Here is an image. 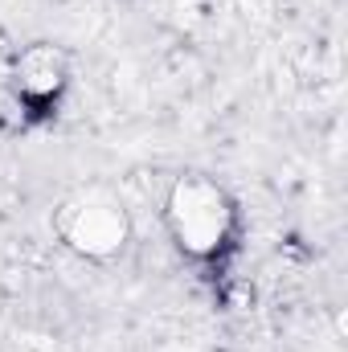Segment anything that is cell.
Segmentation results:
<instances>
[{"label":"cell","mask_w":348,"mask_h":352,"mask_svg":"<svg viewBox=\"0 0 348 352\" xmlns=\"http://www.w3.org/2000/svg\"><path fill=\"white\" fill-rule=\"evenodd\" d=\"M54 234L78 258L111 263V258H119L131 246V217H127V209L111 192L83 188V192L66 197L54 209Z\"/></svg>","instance_id":"cell-2"},{"label":"cell","mask_w":348,"mask_h":352,"mask_svg":"<svg viewBox=\"0 0 348 352\" xmlns=\"http://www.w3.org/2000/svg\"><path fill=\"white\" fill-rule=\"evenodd\" d=\"M164 230L184 263H221L242 234L234 192L209 173H180L164 192Z\"/></svg>","instance_id":"cell-1"},{"label":"cell","mask_w":348,"mask_h":352,"mask_svg":"<svg viewBox=\"0 0 348 352\" xmlns=\"http://www.w3.org/2000/svg\"><path fill=\"white\" fill-rule=\"evenodd\" d=\"M66 90H70V58L58 45L33 41L17 54V62L8 70V98L21 115H29V119L50 115Z\"/></svg>","instance_id":"cell-3"}]
</instances>
